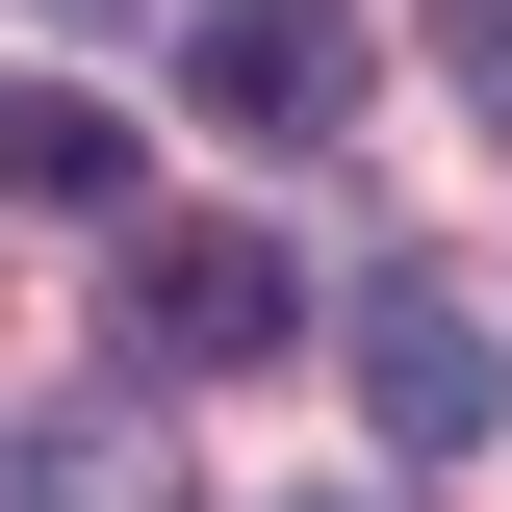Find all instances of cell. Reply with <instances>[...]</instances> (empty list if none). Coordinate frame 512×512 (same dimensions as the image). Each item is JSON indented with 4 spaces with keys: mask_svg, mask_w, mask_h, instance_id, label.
Returning a JSON list of instances; mask_svg holds the SVG:
<instances>
[{
    "mask_svg": "<svg viewBox=\"0 0 512 512\" xmlns=\"http://www.w3.org/2000/svg\"><path fill=\"white\" fill-rule=\"evenodd\" d=\"M359 410H384V461H487V410H512V333L461 308V282H359Z\"/></svg>",
    "mask_w": 512,
    "mask_h": 512,
    "instance_id": "obj_1",
    "label": "cell"
},
{
    "mask_svg": "<svg viewBox=\"0 0 512 512\" xmlns=\"http://www.w3.org/2000/svg\"><path fill=\"white\" fill-rule=\"evenodd\" d=\"M359 0H205V52H180V103L205 128H256V154H308V128H359Z\"/></svg>",
    "mask_w": 512,
    "mask_h": 512,
    "instance_id": "obj_2",
    "label": "cell"
},
{
    "mask_svg": "<svg viewBox=\"0 0 512 512\" xmlns=\"http://www.w3.org/2000/svg\"><path fill=\"white\" fill-rule=\"evenodd\" d=\"M282 333H308V282L256 231H128V359L154 384H231V359H282Z\"/></svg>",
    "mask_w": 512,
    "mask_h": 512,
    "instance_id": "obj_3",
    "label": "cell"
},
{
    "mask_svg": "<svg viewBox=\"0 0 512 512\" xmlns=\"http://www.w3.org/2000/svg\"><path fill=\"white\" fill-rule=\"evenodd\" d=\"M0 205H128V103H0Z\"/></svg>",
    "mask_w": 512,
    "mask_h": 512,
    "instance_id": "obj_4",
    "label": "cell"
},
{
    "mask_svg": "<svg viewBox=\"0 0 512 512\" xmlns=\"http://www.w3.org/2000/svg\"><path fill=\"white\" fill-rule=\"evenodd\" d=\"M461 26H487V0H461Z\"/></svg>",
    "mask_w": 512,
    "mask_h": 512,
    "instance_id": "obj_5",
    "label": "cell"
}]
</instances>
